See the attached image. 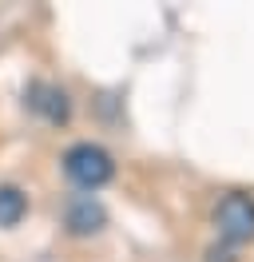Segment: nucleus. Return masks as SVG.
Segmentation results:
<instances>
[{
    "instance_id": "4",
    "label": "nucleus",
    "mask_w": 254,
    "mask_h": 262,
    "mask_svg": "<svg viewBox=\"0 0 254 262\" xmlns=\"http://www.w3.org/2000/svg\"><path fill=\"white\" fill-rule=\"evenodd\" d=\"M64 227L72 234H95V230L108 227V211L95 195H76L64 207Z\"/></svg>"
},
{
    "instance_id": "3",
    "label": "nucleus",
    "mask_w": 254,
    "mask_h": 262,
    "mask_svg": "<svg viewBox=\"0 0 254 262\" xmlns=\"http://www.w3.org/2000/svg\"><path fill=\"white\" fill-rule=\"evenodd\" d=\"M24 99H28V107H32V112L40 115V119H48L52 127H64V123L72 119V99H68V92H64L60 83L36 80V83H28Z\"/></svg>"
},
{
    "instance_id": "1",
    "label": "nucleus",
    "mask_w": 254,
    "mask_h": 262,
    "mask_svg": "<svg viewBox=\"0 0 254 262\" xmlns=\"http://www.w3.org/2000/svg\"><path fill=\"white\" fill-rule=\"evenodd\" d=\"M64 175L76 183L79 191H99V187H108L115 179V159H111L108 147H99V143H72V147L64 151Z\"/></svg>"
},
{
    "instance_id": "5",
    "label": "nucleus",
    "mask_w": 254,
    "mask_h": 262,
    "mask_svg": "<svg viewBox=\"0 0 254 262\" xmlns=\"http://www.w3.org/2000/svg\"><path fill=\"white\" fill-rule=\"evenodd\" d=\"M28 214V195L16 183H0V227H20V219Z\"/></svg>"
},
{
    "instance_id": "2",
    "label": "nucleus",
    "mask_w": 254,
    "mask_h": 262,
    "mask_svg": "<svg viewBox=\"0 0 254 262\" xmlns=\"http://www.w3.org/2000/svg\"><path fill=\"white\" fill-rule=\"evenodd\" d=\"M215 230L226 246L254 243V199L242 195V191L222 195L219 207H215Z\"/></svg>"
}]
</instances>
